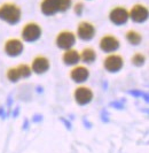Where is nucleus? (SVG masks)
<instances>
[{
	"label": "nucleus",
	"mask_w": 149,
	"mask_h": 153,
	"mask_svg": "<svg viewBox=\"0 0 149 153\" xmlns=\"http://www.w3.org/2000/svg\"><path fill=\"white\" fill-rule=\"evenodd\" d=\"M148 7L143 4H134L128 9V17L134 23H143L148 20Z\"/></svg>",
	"instance_id": "9b49d317"
},
{
	"label": "nucleus",
	"mask_w": 149,
	"mask_h": 153,
	"mask_svg": "<svg viewBox=\"0 0 149 153\" xmlns=\"http://www.w3.org/2000/svg\"><path fill=\"white\" fill-rule=\"evenodd\" d=\"M6 77H7L8 81L12 82V83H16V82H18V81L21 79L16 66H15V67H9V68L7 69V71H6Z\"/></svg>",
	"instance_id": "6ab92c4d"
},
{
	"label": "nucleus",
	"mask_w": 149,
	"mask_h": 153,
	"mask_svg": "<svg viewBox=\"0 0 149 153\" xmlns=\"http://www.w3.org/2000/svg\"><path fill=\"white\" fill-rule=\"evenodd\" d=\"M22 19V8L17 4L12 1H6L0 5V21L15 25Z\"/></svg>",
	"instance_id": "f257e3e1"
},
{
	"label": "nucleus",
	"mask_w": 149,
	"mask_h": 153,
	"mask_svg": "<svg viewBox=\"0 0 149 153\" xmlns=\"http://www.w3.org/2000/svg\"><path fill=\"white\" fill-rule=\"evenodd\" d=\"M72 97H74V102L79 106H85L89 105V102L94 98V92L93 90L86 86V85H78L77 88H74L72 92Z\"/></svg>",
	"instance_id": "39448f33"
},
{
	"label": "nucleus",
	"mask_w": 149,
	"mask_h": 153,
	"mask_svg": "<svg viewBox=\"0 0 149 153\" xmlns=\"http://www.w3.org/2000/svg\"><path fill=\"white\" fill-rule=\"evenodd\" d=\"M79 53H80V62H84L85 65H91V63H93L97 58V51H95L93 47H91V46L84 47Z\"/></svg>",
	"instance_id": "2eb2a0df"
},
{
	"label": "nucleus",
	"mask_w": 149,
	"mask_h": 153,
	"mask_svg": "<svg viewBox=\"0 0 149 153\" xmlns=\"http://www.w3.org/2000/svg\"><path fill=\"white\" fill-rule=\"evenodd\" d=\"M16 68L18 70V74H20L21 79H27V78H29L32 75L31 67H30V65H28V63H20V65L16 66Z\"/></svg>",
	"instance_id": "f3484780"
},
{
	"label": "nucleus",
	"mask_w": 149,
	"mask_h": 153,
	"mask_svg": "<svg viewBox=\"0 0 149 153\" xmlns=\"http://www.w3.org/2000/svg\"><path fill=\"white\" fill-rule=\"evenodd\" d=\"M72 7V0H41L40 12L45 16H54L64 13Z\"/></svg>",
	"instance_id": "f03ea898"
},
{
	"label": "nucleus",
	"mask_w": 149,
	"mask_h": 153,
	"mask_svg": "<svg viewBox=\"0 0 149 153\" xmlns=\"http://www.w3.org/2000/svg\"><path fill=\"white\" fill-rule=\"evenodd\" d=\"M72 8H74V13L76 14V15L82 16L83 12H84V8H85L84 7V2H82V1H77L74 6H72Z\"/></svg>",
	"instance_id": "aec40b11"
},
{
	"label": "nucleus",
	"mask_w": 149,
	"mask_h": 153,
	"mask_svg": "<svg viewBox=\"0 0 149 153\" xmlns=\"http://www.w3.org/2000/svg\"><path fill=\"white\" fill-rule=\"evenodd\" d=\"M62 61H63V63L66 66H70V67L79 65V62H80V53H79V51L74 50V47L63 51V53H62Z\"/></svg>",
	"instance_id": "4468645a"
},
{
	"label": "nucleus",
	"mask_w": 149,
	"mask_h": 153,
	"mask_svg": "<svg viewBox=\"0 0 149 153\" xmlns=\"http://www.w3.org/2000/svg\"><path fill=\"white\" fill-rule=\"evenodd\" d=\"M77 42L76 33L71 30H61L58 32V35L55 36V45L59 50L66 51L69 48H72Z\"/></svg>",
	"instance_id": "20e7f679"
},
{
	"label": "nucleus",
	"mask_w": 149,
	"mask_h": 153,
	"mask_svg": "<svg viewBox=\"0 0 149 153\" xmlns=\"http://www.w3.org/2000/svg\"><path fill=\"white\" fill-rule=\"evenodd\" d=\"M30 67H31V70H32L33 74L43 75V74L47 73L49 70V68H51V61H49V59L46 55L38 54V55H36L31 60Z\"/></svg>",
	"instance_id": "f8f14e48"
},
{
	"label": "nucleus",
	"mask_w": 149,
	"mask_h": 153,
	"mask_svg": "<svg viewBox=\"0 0 149 153\" xmlns=\"http://www.w3.org/2000/svg\"><path fill=\"white\" fill-rule=\"evenodd\" d=\"M102 66L108 73H118L124 67V58L116 52L107 54L102 61Z\"/></svg>",
	"instance_id": "0eeeda50"
},
{
	"label": "nucleus",
	"mask_w": 149,
	"mask_h": 153,
	"mask_svg": "<svg viewBox=\"0 0 149 153\" xmlns=\"http://www.w3.org/2000/svg\"><path fill=\"white\" fill-rule=\"evenodd\" d=\"M24 51V42L21 38L12 37L5 40L4 43V52L10 58H16L21 55Z\"/></svg>",
	"instance_id": "1a4fd4ad"
},
{
	"label": "nucleus",
	"mask_w": 149,
	"mask_h": 153,
	"mask_svg": "<svg viewBox=\"0 0 149 153\" xmlns=\"http://www.w3.org/2000/svg\"><path fill=\"white\" fill-rule=\"evenodd\" d=\"M89 75H91V71H89V67H86L85 65L74 66L69 73V76L72 79V82L77 83V84L85 83L89 78Z\"/></svg>",
	"instance_id": "ddd939ff"
},
{
	"label": "nucleus",
	"mask_w": 149,
	"mask_h": 153,
	"mask_svg": "<svg viewBox=\"0 0 149 153\" xmlns=\"http://www.w3.org/2000/svg\"><path fill=\"white\" fill-rule=\"evenodd\" d=\"M109 21L115 25H124L130 20L128 17V9L124 6H114L109 10Z\"/></svg>",
	"instance_id": "9d476101"
},
{
	"label": "nucleus",
	"mask_w": 149,
	"mask_h": 153,
	"mask_svg": "<svg viewBox=\"0 0 149 153\" xmlns=\"http://www.w3.org/2000/svg\"><path fill=\"white\" fill-rule=\"evenodd\" d=\"M146 60H147V58H146V55L142 53V52H135L131 56V62H132V65L135 66V67H141V66H143L146 63Z\"/></svg>",
	"instance_id": "a211bd4d"
},
{
	"label": "nucleus",
	"mask_w": 149,
	"mask_h": 153,
	"mask_svg": "<svg viewBox=\"0 0 149 153\" xmlns=\"http://www.w3.org/2000/svg\"><path fill=\"white\" fill-rule=\"evenodd\" d=\"M99 47L100 50L107 54L117 52L120 47L119 39L111 33H105L99 40Z\"/></svg>",
	"instance_id": "6e6552de"
},
{
	"label": "nucleus",
	"mask_w": 149,
	"mask_h": 153,
	"mask_svg": "<svg viewBox=\"0 0 149 153\" xmlns=\"http://www.w3.org/2000/svg\"><path fill=\"white\" fill-rule=\"evenodd\" d=\"M74 33H76V37L83 42H91L95 37L97 28L89 21H80L77 25Z\"/></svg>",
	"instance_id": "423d86ee"
},
{
	"label": "nucleus",
	"mask_w": 149,
	"mask_h": 153,
	"mask_svg": "<svg viewBox=\"0 0 149 153\" xmlns=\"http://www.w3.org/2000/svg\"><path fill=\"white\" fill-rule=\"evenodd\" d=\"M43 35V28L38 22L30 21L22 27L21 39L25 43H36Z\"/></svg>",
	"instance_id": "7ed1b4c3"
},
{
	"label": "nucleus",
	"mask_w": 149,
	"mask_h": 153,
	"mask_svg": "<svg viewBox=\"0 0 149 153\" xmlns=\"http://www.w3.org/2000/svg\"><path fill=\"white\" fill-rule=\"evenodd\" d=\"M125 39L128 44L133 46H138L141 44L142 42V35L135 29H130L125 33Z\"/></svg>",
	"instance_id": "dca6fc26"
}]
</instances>
